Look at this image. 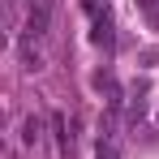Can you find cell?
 Listing matches in <instances>:
<instances>
[{
	"label": "cell",
	"instance_id": "1",
	"mask_svg": "<svg viewBox=\"0 0 159 159\" xmlns=\"http://www.w3.org/2000/svg\"><path fill=\"white\" fill-rule=\"evenodd\" d=\"M48 22H52V0H39V4L30 9V17H26V34L30 39L48 34Z\"/></svg>",
	"mask_w": 159,
	"mask_h": 159
},
{
	"label": "cell",
	"instance_id": "2",
	"mask_svg": "<svg viewBox=\"0 0 159 159\" xmlns=\"http://www.w3.org/2000/svg\"><path fill=\"white\" fill-rule=\"evenodd\" d=\"M86 9H90V17H95V43L107 48V43H112V17H107V9H99L95 0H90Z\"/></svg>",
	"mask_w": 159,
	"mask_h": 159
},
{
	"label": "cell",
	"instance_id": "3",
	"mask_svg": "<svg viewBox=\"0 0 159 159\" xmlns=\"http://www.w3.org/2000/svg\"><path fill=\"white\" fill-rule=\"evenodd\" d=\"M22 138H26V146H34V142L43 138V125H39V116H30V120H26V133H22Z\"/></svg>",
	"mask_w": 159,
	"mask_h": 159
}]
</instances>
